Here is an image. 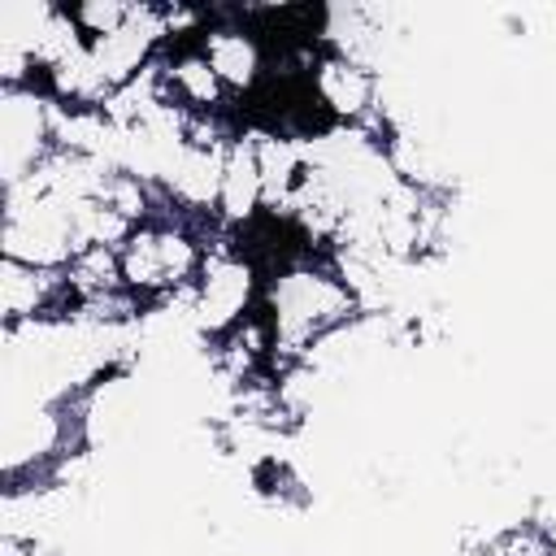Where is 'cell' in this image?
I'll list each match as a JSON object with an SVG mask.
<instances>
[{
  "instance_id": "obj_2",
  "label": "cell",
  "mask_w": 556,
  "mask_h": 556,
  "mask_svg": "<svg viewBox=\"0 0 556 556\" xmlns=\"http://www.w3.org/2000/svg\"><path fill=\"white\" fill-rule=\"evenodd\" d=\"M200 52L208 56L213 74L222 78V87L230 96L248 91L261 78V43L243 26H208L200 35Z\"/></svg>"
},
{
  "instance_id": "obj_1",
  "label": "cell",
  "mask_w": 556,
  "mask_h": 556,
  "mask_svg": "<svg viewBox=\"0 0 556 556\" xmlns=\"http://www.w3.org/2000/svg\"><path fill=\"white\" fill-rule=\"evenodd\" d=\"M313 91L317 100L326 104V113L334 117H348V122H361V117H374V100H378V83L374 74L352 61L348 52H330L317 61L313 70Z\"/></svg>"
}]
</instances>
